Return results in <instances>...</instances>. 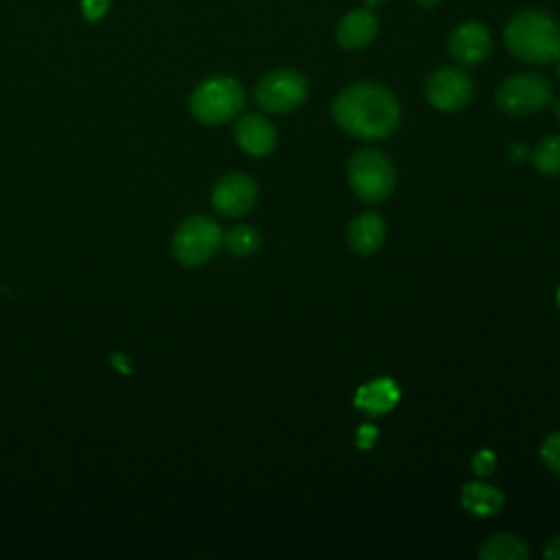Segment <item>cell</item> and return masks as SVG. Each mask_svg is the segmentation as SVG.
<instances>
[{
	"label": "cell",
	"mask_w": 560,
	"mask_h": 560,
	"mask_svg": "<svg viewBox=\"0 0 560 560\" xmlns=\"http://www.w3.org/2000/svg\"><path fill=\"white\" fill-rule=\"evenodd\" d=\"M538 453H540L542 464L551 472L560 475V431H553V433L545 435L542 442H540V451Z\"/></svg>",
	"instance_id": "obj_19"
},
{
	"label": "cell",
	"mask_w": 560,
	"mask_h": 560,
	"mask_svg": "<svg viewBox=\"0 0 560 560\" xmlns=\"http://www.w3.org/2000/svg\"><path fill=\"white\" fill-rule=\"evenodd\" d=\"M398 400L396 383L389 378H378L368 385H363L357 394V407L370 411V413H385L392 409Z\"/></svg>",
	"instance_id": "obj_15"
},
{
	"label": "cell",
	"mask_w": 560,
	"mask_h": 560,
	"mask_svg": "<svg viewBox=\"0 0 560 560\" xmlns=\"http://www.w3.org/2000/svg\"><path fill=\"white\" fill-rule=\"evenodd\" d=\"M223 232L210 217L195 214L188 217L173 234L171 249L179 265L184 267H201L206 265L217 249L221 247Z\"/></svg>",
	"instance_id": "obj_6"
},
{
	"label": "cell",
	"mask_w": 560,
	"mask_h": 560,
	"mask_svg": "<svg viewBox=\"0 0 560 560\" xmlns=\"http://www.w3.org/2000/svg\"><path fill=\"white\" fill-rule=\"evenodd\" d=\"M210 201L221 217H243L258 201V184L245 173H228L214 184Z\"/></svg>",
	"instance_id": "obj_9"
},
{
	"label": "cell",
	"mask_w": 560,
	"mask_h": 560,
	"mask_svg": "<svg viewBox=\"0 0 560 560\" xmlns=\"http://www.w3.org/2000/svg\"><path fill=\"white\" fill-rule=\"evenodd\" d=\"M348 184L361 201L378 203L392 195L396 168L383 151L359 149L348 162Z\"/></svg>",
	"instance_id": "obj_4"
},
{
	"label": "cell",
	"mask_w": 560,
	"mask_h": 560,
	"mask_svg": "<svg viewBox=\"0 0 560 560\" xmlns=\"http://www.w3.org/2000/svg\"><path fill=\"white\" fill-rule=\"evenodd\" d=\"M553 114H556V118H558V122H560V96L553 101Z\"/></svg>",
	"instance_id": "obj_25"
},
{
	"label": "cell",
	"mask_w": 560,
	"mask_h": 560,
	"mask_svg": "<svg viewBox=\"0 0 560 560\" xmlns=\"http://www.w3.org/2000/svg\"><path fill=\"white\" fill-rule=\"evenodd\" d=\"M387 0H363V4L365 7H370V9H378V7H383Z\"/></svg>",
	"instance_id": "obj_24"
},
{
	"label": "cell",
	"mask_w": 560,
	"mask_h": 560,
	"mask_svg": "<svg viewBox=\"0 0 560 560\" xmlns=\"http://www.w3.org/2000/svg\"><path fill=\"white\" fill-rule=\"evenodd\" d=\"M494 466H497V457H494V453H492V451H488V448H486V451L475 453V457H472V470H475L477 475H481V477L492 475Z\"/></svg>",
	"instance_id": "obj_20"
},
{
	"label": "cell",
	"mask_w": 560,
	"mask_h": 560,
	"mask_svg": "<svg viewBox=\"0 0 560 560\" xmlns=\"http://www.w3.org/2000/svg\"><path fill=\"white\" fill-rule=\"evenodd\" d=\"M308 96V81L300 70L276 68L262 74L254 88L256 105L267 114L295 112Z\"/></svg>",
	"instance_id": "obj_7"
},
{
	"label": "cell",
	"mask_w": 560,
	"mask_h": 560,
	"mask_svg": "<svg viewBox=\"0 0 560 560\" xmlns=\"http://www.w3.org/2000/svg\"><path fill=\"white\" fill-rule=\"evenodd\" d=\"M378 35V18L374 9L359 7L348 11L335 26V44L343 50H363Z\"/></svg>",
	"instance_id": "obj_11"
},
{
	"label": "cell",
	"mask_w": 560,
	"mask_h": 560,
	"mask_svg": "<svg viewBox=\"0 0 560 560\" xmlns=\"http://www.w3.org/2000/svg\"><path fill=\"white\" fill-rule=\"evenodd\" d=\"M477 556L481 560H527L529 549L525 540L514 534H497L483 542Z\"/></svg>",
	"instance_id": "obj_16"
},
{
	"label": "cell",
	"mask_w": 560,
	"mask_h": 560,
	"mask_svg": "<svg viewBox=\"0 0 560 560\" xmlns=\"http://www.w3.org/2000/svg\"><path fill=\"white\" fill-rule=\"evenodd\" d=\"M234 140L238 149L252 158L269 155L278 144V131L262 114H245L234 125Z\"/></svg>",
	"instance_id": "obj_12"
},
{
	"label": "cell",
	"mask_w": 560,
	"mask_h": 560,
	"mask_svg": "<svg viewBox=\"0 0 560 560\" xmlns=\"http://www.w3.org/2000/svg\"><path fill=\"white\" fill-rule=\"evenodd\" d=\"M462 505L477 516H494L503 508V492L483 481H470L462 488Z\"/></svg>",
	"instance_id": "obj_14"
},
{
	"label": "cell",
	"mask_w": 560,
	"mask_h": 560,
	"mask_svg": "<svg viewBox=\"0 0 560 560\" xmlns=\"http://www.w3.org/2000/svg\"><path fill=\"white\" fill-rule=\"evenodd\" d=\"M503 42L508 52L523 63H553L560 57V22L542 9H523L508 20Z\"/></svg>",
	"instance_id": "obj_2"
},
{
	"label": "cell",
	"mask_w": 560,
	"mask_h": 560,
	"mask_svg": "<svg viewBox=\"0 0 560 560\" xmlns=\"http://www.w3.org/2000/svg\"><path fill=\"white\" fill-rule=\"evenodd\" d=\"M107 4H109V0H83V13L90 20L101 18L107 11Z\"/></svg>",
	"instance_id": "obj_21"
},
{
	"label": "cell",
	"mask_w": 560,
	"mask_h": 560,
	"mask_svg": "<svg viewBox=\"0 0 560 560\" xmlns=\"http://www.w3.org/2000/svg\"><path fill=\"white\" fill-rule=\"evenodd\" d=\"M534 168L549 177H560V133L542 138L532 151Z\"/></svg>",
	"instance_id": "obj_17"
},
{
	"label": "cell",
	"mask_w": 560,
	"mask_h": 560,
	"mask_svg": "<svg viewBox=\"0 0 560 560\" xmlns=\"http://www.w3.org/2000/svg\"><path fill=\"white\" fill-rule=\"evenodd\" d=\"M330 114L346 133L359 140H383L398 129L400 103L385 85L359 81L332 98Z\"/></svg>",
	"instance_id": "obj_1"
},
{
	"label": "cell",
	"mask_w": 560,
	"mask_h": 560,
	"mask_svg": "<svg viewBox=\"0 0 560 560\" xmlns=\"http://www.w3.org/2000/svg\"><path fill=\"white\" fill-rule=\"evenodd\" d=\"M558 306H560V289H558Z\"/></svg>",
	"instance_id": "obj_27"
},
{
	"label": "cell",
	"mask_w": 560,
	"mask_h": 560,
	"mask_svg": "<svg viewBox=\"0 0 560 560\" xmlns=\"http://www.w3.org/2000/svg\"><path fill=\"white\" fill-rule=\"evenodd\" d=\"M472 96L475 83L462 66H440L424 79V98L438 112H459Z\"/></svg>",
	"instance_id": "obj_8"
},
{
	"label": "cell",
	"mask_w": 560,
	"mask_h": 560,
	"mask_svg": "<svg viewBox=\"0 0 560 560\" xmlns=\"http://www.w3.org/2000/svg\"><path fill=\"white\" fill-rule=\"evenodd\" d=\"M553 63H556V77H558V79H560V57H558V59H556V61H553Z\"/></svg>",
	"instance_id": "obj_26"
},
{
	"label": "cell",
	"mask_w": 560,
	"mask_h": 560,
	"mask_svg": "<svg viewBox=\"0 0 560 560\" xmlns=\"http://www.w3.org/2000/svg\"><path fill=\"white\" fill-rule=\"evenodd\" d=\"M245 105V90L230 74H212L195 85L188 98L190 114L201 125H223L236 118Z\"/></svg>",
	"instance_id": "obj_3"
},
{
	"label": "cell",
	"mask_w": 560,
	"mask_h": 560,
	"mask_svg": "<svg viewBox=\"0 0 560 560\" xmlns=\"http://www.w3.org/2000/svg\"><path fill=\"white\" fill-rule=\"evenodd\" d=\"M418 2V7L420 9H427V11H431V9H435L442 0H416Z\"/></svg>",
	"instance_id": "obj_23"
},
{
	"label": "cell",
	"mask_w": 560,
	"mask_h": 560,
	"mask_svg": "<svg viewBox=\"0 0 560 560\" xmlns=\"http://www.w3.org/2000/svg\"><path fill=\"white\" fill-rule=\"evenodd\" d=\"M545 558H549V560H560V534L547 542V547H545Z\"/></svg>",
	"instance_id": "obj_22"
},
{
	"label": "cell",
	"mask_w": 560,
	"mask_h": 560,
	"mask_svg": "<svg viewBox=\"0 0 560 560\" xmlns=\"http://www.w3.org/2000/svg\"><path fill=\"white\" fill-rule=\"evenodd\" d=\"M446 50H448V57L462 68L479 66L492 52L490 31L486 28V24L477 20H466L451 31Z\"/></svg>",
	"instance_id": "obj_10"
},
{
	"label": "cell",
	"mask_w": 560,
	"mask_h": 560,
	"mask_svg": "<svg viewBox=\"0 0 560 560\" xmlns=\"http://www.w3.org/2000/svg\"><path fill=\"white\" fill-rule=\"evenodd\" d=\"M346 241L354 254L370 256L378 252L385 241V221L376 212H363L350 221Z\"/></svg>",
	"instance_id": "obj_13"
},
{
	"label": "cell",
	"mask_w": 560,
	"mask_h": 560,
	"mask_svg": "<svg viewBox=\"0 0 560 560\" xmlns=\"http://www.w3.org/2000/svg\"><path fill=\"white\" fill-rule=\"evenodd\" d=\"M221 245L232 254V256H249L254 254L258 247H260V234L256 228L252 225H234L230 228L223 238H221Z\"/></svg>",
	"instance_id": "obj_18"
},
{
	"label": "cell",
	"mask_w": 560,
	"mask_h": 560,
	"mask_svg": "<svg viewBox=\"0 0 560 560\" xmlns=\"http://www.w3.org/2000/svg\"><path fill=\"white\" fill-rule=\"evenodd\" d=\"M553 98L551 81L538 72H516L505 77L497 92L494 103L508 116H529L545 109Z\"/></svg>",
	"instance_id": "obj_5"
}]
</instances>
